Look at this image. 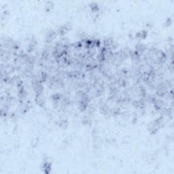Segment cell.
I'll list each match as a JSON object with an SVG mask.
<instances>
[{"mask_svg": "<svg viewBox=\"0 0 174 174\" xmlns=\"http://www.w3.org/2000/svg\"><path fill=\"white\" fill-rule=\"evenodd\" d=\"M56 32H54V31H50V32L47 33V36L46 37V40L48 43H50V42L54 40V38L56 37Z\"/></svg>", "mask_w": 174, "mask_h": 174, "instance_id": "cell-1", "label": "cell"}, {"mask_svg": "<svg viewBox=\"0 0 174 174\" xmlns=\"http://www.w3.org/2000/svg\"><path fill=\"white\" fill-rule=\"evenodd\" d=\"M36 102L37 103V105L42 106L45 103V100H44V97L42 96V94L40 95H37L36 98Z\"/></svg>", "mask_w": 174, "mask_h": 174, "instance_id": "cell-2", "label": "cell"}, {"mask_svg": "<svg viewBox=\"0 0 174 174\" xmlns=\"http://www.w3.org/2000/svg\"><path fill=\"white\" fill-rule=\"evenodd\" d=\"M67 31H68V27H66V26L61 27L58 29L57 33L59 34V35H60V36H63V35L67 32Z\"/></svg>", "mask_w": 174, "mask_h": 174, "instance_id": "cell-3", "label": "cell"}]
</instances>
